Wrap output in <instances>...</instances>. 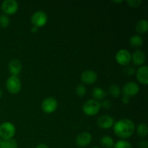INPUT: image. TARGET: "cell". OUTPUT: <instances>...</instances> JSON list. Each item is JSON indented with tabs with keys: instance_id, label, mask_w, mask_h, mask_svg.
I'll return each instance as SVG.
<instances>
[{
	"instance_id": "cell-15",
	"label": "cell",
	"mask_w": 148,
	"mask_h": 148,
	"mask_svg": "<svg viewBox=\"0 0 148 148\" xmlns=\"http://www.w3.org/2000/svg\"><path fill=\"white\" fill-rule=\"evenodd\" d=\"M132 60L134 65L143 66L146 61V56L143 51L137 50L132 55Z\"/></svg>"
},
{
	"instance_id": "cell-6",
	"label": "cell",
	"mask_w": 148,
	"mask_h": 148,
	"mask_svg": "<svg viewBox=\"0 0 148 148\" xmlns=\"http://www.w3.org/2000/svg\"><path fill=\"white\" fill-rule=\"evenodd\" d=\"M58 107L57 101L53 97H49L43 100L41 103V108L43 112L51 114L54 112Z\"/></svg>"
},
{
	"instance_id": "cell-22",
	"label": "cell",
	"mask_w": 148,
	"mask_h": 148,
	"mask_svg": "<svg viewBox=\"0 0 148 148\" xmlns=\"http://www.w3.org/2000/svg\"><path fill=\"white\" fill-rule=\"evenodd\" d=\"M137 134L140 136V137H145L147 135V124H140V125L137 127Z\"/></svg>"
},
{
	"instance_id": "cell-30",
	"label": "cell",
	"mask_w": 148,
	"mask_h": 148,
	"mask_svg": "<svg viewBox=\"0 0 148 148\" xmlns=\"http://www.w3.org/2000/svg\"><path fill=\"white\" fill-rule=\"evenodd\" d=\"M130 101V97L127 96V95H123V98H122V102L124 104H128Z\"/></svg>"
},
{
	"instance_id": "cell-11",
	"label": "cell",
	"mask_w": 148,
	"mask_h": 148,
	"mask_svg": "<svg viewBox=\"0 0 148 148\" xmlns=\"http://www.w3.org/2000/svg\"><path fill=\"white\" fill-rule=\"evenodd\" d=\"M98 127L103 130H108L111 128L114 124V120L108 115H103L100 116L97 121Z\"/></svg>"
},
{
	"instance_id": "cell-9",
	"label": "cell",
	"mask_w": 148,
	"mask_h": 148,
	"mask_svg": "<svg viewBox=\"0 0 148 148\" xmlns=\"http://www.w3.org/2000/svg\"><path fill=\"white\" fill-rule=\"evenodd\" d=\"M140 91V88L138 85L134 82H129L123 87V93L130 98L137 95Z\"/></svg>"
},
{
	"instance_id": "cell-37",
	"label": "cell",
	"mask_w": 148,
	"mask_h": 148,
	"mask_svg": "<svg viewBox=\"0 0 148 148\" xmlns=\"http://www.w3.org/2000/svg\"><path fill=\"white\" fill-rule=\"evenodd\" d=\"M112 148H113V147H112Z\"/></svg>"
},
{
	"instance_id": "cell-8",
	"label": "cell",
	"mask_w": 148,
	"mask_h": 148,
	"mask_svg": "<svg viewBox=\"0 0 148 148\" xmlns=\"http://www.w3.org/2000/svg\"><path fill=\"white\" fill-rule=\"evenodd\" d=\"M1 10L7 14H13L18 10V3L15 0H5L1 4Z\"/></svg>"
},
{
	"instance_id": "cell-31",
	"label": "cell",
	"mask_w": 148,
	"mask_h": 148,
	"mask_svg": "<svg viewBox=\"0 0 148 148\" xmlns=\"http://www.w3.org/2000/svg\"><path fill=\"white\" fill-rule=\"evenodd\" d=\"M36 148H49V147L45 144H40L36 147Z\"/></svg>"
},
{
	"instance_id": "cell-2",
	"label": "cell",
	"mask_w": 148,
	"mask_h": 148,
	"mask_svg": "<svg viewBox=\"0 0 148 148\" xmlns=\"http://www.w3.org/2000/svg\"><path fill=\"white\" fill-rule=\"evenodd\" d=\"M101 109V103L95 99L87 101L82 106V111L88 116H94L98 114Z\"/></svg>"
},
{
	"instance_id": "cell-14",
	"label": "cell",
	"mask_w": 148,
	"mask_h": 148,
	"mask_svg": "<svg viewBox=\"0 0 148 148\" xmlns=\"http://www.w3.org/2000/svg\"><path fill=\"white\" fill-rule=\"evenodd\" d=\"M137 79L143 85L148 84V67L147 66H141L137 71Z\"/></svg>"
},
{
	"instance_id": "cell-24",
	"label": "cell",
	"mask_w": 148,
	"mask_h": 148,
	"mask_svg": "<svg viewBox=\"0 0 148 148\" xmlns=\"http://www.w3.org/2000/svg\"><path fill=\"white\" fill-rule=\"evenodd\" d=\"M10 19L7 14H1L0 15V26L2 27H8L10 25Z\"/></svg>"
},
{
	"instance_id": "cell-36",
	"label": "cell",
	"mask_w": 148,
	"mask_h": 148,
	"mask_svg": "<svg viewBox=\"0 0 148 148\" xmlns=\"http://www.w3.org/2000/svg\"><path fill=\"white\" fill-rule=\"evenodd\" d=\"M0 142H1V140H0Z\"/></svg>"
},
{
	"instance_id": "cell-33",
	"label": "cell",
	"mask_w": 148,
	"mask_h": 148,
	"mask_svg": "<svg viewBox=\"0 0 148 148\" xmlns=\"http://www.w3.org/2000/svg\"><path fill=\"white\" fill-rule=\"evenodd\" d=\"M2 95H3V92H2V90L1 89V88H0V98H1V97H2Z\"/></svg>"
},
{
	"instance_id": "cell-27",
	"label": "cell",
	"mask_w": 148,
	"mask_h": 148,
	"mask_svg": "<svg viewBox=\"0 0 148 148\" xmlns=\"http://www.w3.org/2000/svg\"><path fill=\"white\" fill-rule=\"evenodd\" d=\"M142 2L143 1L141 0H128L127 1L129 5L132 7H138L142 4Z\"/></svg>"
},
{
	"instance_id": "cell-34",
	"label": "cell",
	"mask_w": 148,
	"mask_h": 148,
	"mask_svg": "<svg viewBox=\"0 0 148 148\" xmlns=\"http://www.w3.org/2000/svg\"><path fill=\"white\" fill-rule=\"evenodd\" d=\"M122 1H121H121H113V2L114 3H121V2H122Z\"/></svg>"
},
{
	"instance_id": "cell-16",
	"label": "cell",
	"mask_w": 148,
	"mask_h": 148,
	"mask_svg": "<svg viewBox=\"0 0 148 148\" xmlns=\"http://www.w3.org/2000/svg\"><path fill=\"white\" fill-rule=\"evenodd\" d=\"M148 30V23L146 20H140L136 23L135 30L140 34L146 33Z\"/></svg>"
},
{
	"instance_id": "cell-10",
	"label": "cell",
	"mask_w": 148,
	"mask_h": 148,
	"mask_svg": "<svg viewBox=\"0 0 148 148\" xmlns=\"http://www.w3.org/2000/svg\"><path fill=\"white\" fill-rule=\"evenodd\" d=\"M75 142H76L77 145L79 147L88 146L92 142V135L88 132H82L77 136Z\"/></svg>"
},
{
	"instance_id": "cell-26",
	"label": "cell",
	"mask_w": 148,
	"mask_h": 148,
	"mask_svg": "<svg viewBox=\"0 0 148 148\" xmlns=\"http://www.w3.org/2000/svg\"><path fill=\"white\" fill-rule=\"evenodd\" d=\"M123 72L127 76H132L135 73V69L132 66H128V65H127L124 68V69H123Z\"/></svg>"
},
{
	"instance_id": "cell-17",
	"label": "cell",
	"mask_w": 148,
	"mask_h": 148,
	"mask_svg": "<svg viewBox=\"0 0 148 148\" xmlns=\"http://www.w3.org/2000/svg\"><path fill=\"white\" fill-rule=\"evenodd\" d=\"M130 44L134 48H140L143 44V39L138 35H134L130 39Z\"/></svg>"
},
{
	"instance_id": "cell-13",
	"label": "cell",
	"mask_w": 148,
	"mask_h": 148,
	"mask_svg": "<svg viewBox=\"0 0 148 148\" xmlns=\"http://www.w3.org/2000/svg\"><path fill=\"white\" fill-rule=\"evenodd\" d=\"M8 69L12 76H17L22 70V63L19 59H13L8 64Z\"/></svg>"
},
{
	"instance_id": "cell-29",
	"label": "cell",
	"mask_w": 148,
	"mask_h": 148,
	"mask_svg": "<svg viewBox=\"0 0 148 148\" xmlns=\"http://www.w3.org/2000/svg\"><path fill=\"white\" fill-rule=\"evenodd\" d=\"M139 147L140 148H148V143L147 140H141L139 143Z\"/></svg>"
},
{
	"instance_id": "cell-25",
	"label": "cell",
	"mask_w": 148,
	"mask_h": 148,
	"mask_svg": "<svg viewBox=\"0 0 148 148\" xmlns=\"http://www.w3.org/2000/svg\"><path fill=\"white\" fill-rule=\"evenodd\" d=\"M86 88L83 85H78L75 89V93L77 96L83 97L86 94Z\"/></svg>"
},
{
	"instance_id": "cell-35",
	"label": "cell",
	"mask_w": 148,
	"mask_h": 148,
	"mask_svg": "<svg viewBox=\"0 0 148 148\" xmlns=\"http://www.w3.org/2000/svg\"><path fill=\"white\" fill-rule=\"evenodd\" d=\"M92 148H101V147H92Z\"/></svg>"
},
{
	"instance_id": "cell-20",
	"label": "cell",
	"mask_w": 148,
	"mask_h": 148,
	"mask_svg": "<svg viewBox=\"0 0 148 148\" xmlns=\"http://www.w3.org/2000/svg\"><path fill=\"white\" fill-rule=\"evenodd\" d=\"M100 143L103 147L106 148H112L114 145V140L109 136H104V137H101Z\"/></svg>"
},
{
	"instance_id": "cell-19",
	"label": "cell",
	"mask_w": 148,
	"mask_h": 148,
	"mask_svg": "<svg viewBox=\"0 0 148 148\" xmlns=\"http://www.w3.org/2000/svg\"><path fill=\"white\" fill-rule=\"evenodd\" d=\"M92 97L95 98V100L96 101H99V100L103 99L106 97V93L105 91L101 88H98V87H96V88H94L93 90H92Z\"/></svg>"
},
{
	"instance_id": "cell-21",
	"label": "cell",
	"mask_w": 148,
	"mask_h": 148,
	"mask_svg": "<svg viewBox=\"0 0 148 148\" xmlns=\"http://www.w3.org/2000/svg\"><path fill=\"white\" fill-rule=\"evenodd\" d=\"M108 92L114 98H118L121 94V90L117 85H111L108 89Z\"/></svg>"
},
{
	"instance_id": "cell-23",
	"label": "cell",
	"mask_w": 148,
	"mask_h": 148,
	"mask_svg": "<svg viewBox=\"0 0 148 148\" xmlns=\"http://www.w3.org/2000/svg\"><path fill=\"white\" fill-rule=\"evenodd\" d=\"M113 148H133L130 143L126 140H119L116 144H114Z\"/></svg>"
},
{
	"instance_id": "cell-5",
	"label": "cell",
	"mask_w": 148,
	"mask_h": 148,
	"mask_svg": "<svg viewBox=\"0 0 148 148\" xmlns=\"http://www.w3.org/2000/svg\"><path fill=\"white\" fill-rule=\"evenodd\" d=\"M48 20V17L43 11H37L33 13L31 17V23L35 27L38 28L43 27L46 24Z\"/></svg>"
},
{
	"instance_id": "cell-28",
	"label": "cell",
	"mask_w": 148,
	"mask_h": 148,
	"mask_svg": "<svg viewBox=\"0 0 148 148\" xmlns=\"http://www.w3.org/2000/svg\"><path fill=\"white\" fill-rule=\"evenodd\" d=\"M111 105H112V103L109 100H104L101 103V107L102 106L104 108H110L111 107Z\"/></svg>"
},
{
	"instance_id": "cell-7",
	"label": "cell",
	"mask_w": 148,
	"mask_h": 148,
	"mask_svg": "<svg viewBox=\"0 0 148 148\" xmlns=\"http://www.w3.org/2000/svg\"><path fill=\"white\" fill-rule=\"evenodd\" d=\"M116 59L119 64L127 66L132 60V55L127 49H121L116 54Z\"/></svg>"
},
{
	"instance_id": "cell-12",
	"label": "cell",
	"mask_w": 148,
	"mask_h": 148,
	"mask_svg": "<svg viewBox=\"0 0 148 148\" xmlns=\"http://www.w3.org/2000/svg\"><path fill=\"white\" fill-rule=\"evenodd\" d=\"M81 79L82 82L88 85H92L95 83L98 79V75L92 70H86L81 75Z\"/></svg>"
},
{
	"instance_id": "cell-4",
	"label": "cell",
	"mask_w": 148,
	"mask_h": 148,
	"mask_svg": "<svg viewBox=\"0 0 148 148\" xmlns=\"http://www.w3.org/2000/svg\"><path fill=\"white\" fill-rule=\"evenodd\" d=\"M7 89L10 93L17 94L21 90V82L17 76H10L6 82Z\"/></svg>"
},
{
	"instance_id": "cell-32",
	"label": "cell",
	"mask_w": 148,
	"mask_h": 148,
	"mask_svg": "<svg viewBox=\"0 0 148 148\" xmlns=\"http://www.w3.org/2000/svg\"><path fill=\"white\" fill-rule=\"evenodd\" d=\"M30 29H31L30 30H31L32 33H36V32L38 31V28L37 27H35V26H33V27H32Z\"/></svg>"
},
{
	"instance_id": "cell-3",
	"label": "cell",
	"mask_w": 148,
	"mask_h": 148,
	"mask_svg": "<svg viewBox=\"0 0 148 148\" xmlns=\"http://www.w3.org/2000/svg\"><path fill=\"white\" fill-rule=\"evenodd\" d=\"M15 127L10 122H4L0 125V137L3 140H10L15 134Z\"/></svg>"
},
{
	"instance_id": "cell-18",
	"label": "cell",
	"mask_w": 148,
	"mask_h": 148,
	"mask_svg": "<svg viewBox=\"0 0 148 148\" xmlns=\"http://www.w3.org/2000/svg\"><path fill=\"white\" fill-rule=\"evenodd\" d=\"M18 145L16 140L10 139V140H3L0 142V148H17Z\"/></svg>"
},
{
	"instance_id": "cell-1",
	"label": "cell",
	"mask_w": 148,
	"mask_h": 148,
	"mask_svg": "<svg viewBox=\"0 0 148 148\" xmlns=\"http://www.w3.org/2000/svg\"><path fill=\"white\" fill-rule=\"evenodd\" d=\"M135 126L132 120L122 119L119 120L114 124V131L117 137L127 139L131 137L134 132Z\"/></svg>"
}]
</instances>
